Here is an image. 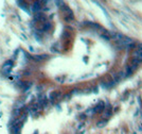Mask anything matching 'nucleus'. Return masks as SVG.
<instances>
[{
  "label": "nucleus",
  "mask_w": 142,
  "mask_h": 134,
  "mask_svg": "<svg viewBox=\"0 0 142 134\" xmlns=\"http://www.w3.org/2000/svg\"><path fill=\"white\" fill-rule=\"evenodd\" d=\"M12 67H13V62L9 61V62H7V63L2 66V71H3V73H10V70H11Z\"/></svg>",
  "instance_id": "nucleus-4"
},
{
  "label": "nucleus",
  "mask_w": 142,
  "mask_h": 134,
  "mask_svg": "<svg viewBox=\"0 0 142 134\" xmlns=\"http://www.w3.org/2000/svg\"><path fill=\"white\" fill-rule=\"evenodd\" d=\"M133 59L135 60H138V61H142V47L140 48H137L135 51H134V53H133Z\"/></svg>",
  "instance_id": "nucleus-2"
},
{
  "label": "nucleus",
  "mask_w": 142,
  "mask_h": 134,
  "mask_svg": "<svg viewBox=\"0 0 142 134\" xmlns=\"http://www.w3.org/2000/svg\"><path fill=\"white\" fill-rule=\"evenodd\" d=\"M106 121H107V120H102V121H99V122L97 123V126H98L99 128H102V127H104V126L106 125Z\"/></svg>",
  "instance_id": "nucleus-7"
},
{
  "label": "nucleus",
  "mask_w": 142,
  "mask_h": 134,
  "mask_svg": "<svg viewBox=\"0 0 142 134\" xmlns=\"http://www.w3.org/2000/svg\"><path fill=\"white\" fill-rule=\"evenodd\" d=\"M31 9H32V12H33L34 14L39 13V12H40V10H42V2H38V1L34 2V3L32 4Z\"/></svg>",
  "instance_id": "nucleus-3"
},
{
  "label": "nucleus",
  "mask_w": 142,
  "mask_h": 134,
  "mask_svg": "<svg viewBox=\"0 0 142 134\" xmlns=\"http://www.w3.org/2000/svg\"><path fill=\"white\" fill-rule=\"evenodd\" d=\"M17 3H18V6H19V7H21L23 10H27V3L24 4L23 1H17Z\"/></svg>",
  "instance_id": "nucleus-6"
},
{
  "label": "nucleus",
  "mask_w": 142,
  "mask_h": 134,
  "mask_svg": "<svg viewBox=\"0 0 142 134\" xmlns=\"http://www.w3.org/2000/svg\"><path fill=\"white\" fill-rule=\"evenodd\" d=\"M50 28H51V24L50 23H44V25L42 26V29L44 31H48Z\"/></svg>",
  "instance_id": "nucleus-5"
},
{
  "label": "nucleus",
  "mask_w": 142,
  "mask_h": 134,
  "mask_svg": "<svg viewBox=\"0 0 142 134\" xmlns=\"http://www.w3.org/2000/svg\"><path fill=\"white\" fill-rule=\"evenodd\" d=\"M140 65V61H138V60H135V59H133L131 60V62H129L128 63V65L126 66V76H129V75H131L134 73V71L138 68V66Z\"/></svg>",
  "instance_id": "nucleus-1"
}]
</instances>
